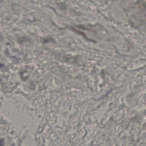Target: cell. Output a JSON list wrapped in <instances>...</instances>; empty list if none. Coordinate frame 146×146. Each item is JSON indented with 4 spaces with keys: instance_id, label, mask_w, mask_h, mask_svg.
<instances>
[{
    "instance_id": "1",
    "label": "cell",
    "mask_w": 146,
    "mask_h": 146,
    "mask_svg": "<svg viewBox=\"0 0 146 146\" xmlns=\"http://www.w3.org/2000/svg\"><path fill=\"white\" fill-rule=\"evenodd\" d=\"M0 146H4V140L2 139H0Z\"/></svg>"
}]
</instances>
